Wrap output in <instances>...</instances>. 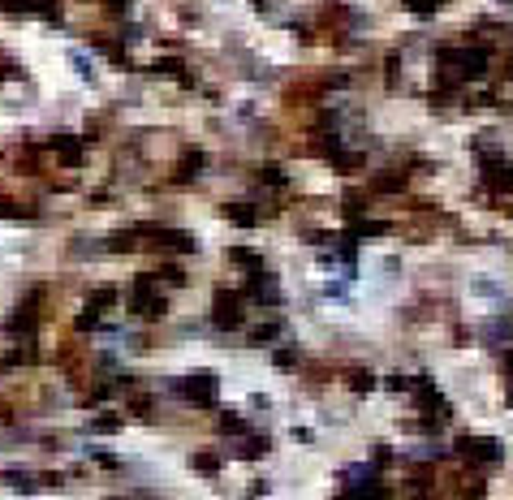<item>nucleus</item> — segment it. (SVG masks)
<instances>
[{
	"label": "nucleus",
	"mask_w": 513,
	"mask_h": 500,
	"mask_svg": "<svg viewBox=\"0 0 513 500\" xmlns=\"http://www.w3.org/2000/svg\"><path fill=\"white\" fill-rule=\"evenodd\" d=\"M462 449H466V453L475 457V440H466ZM479 453H483V457H496V444H483V440H479Z\"/></svg>",
	"instance_id": "obj_1"
}]
</instances>
